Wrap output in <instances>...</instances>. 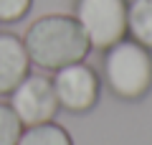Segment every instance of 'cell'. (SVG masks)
<instances>
[{
  "instance_id": "9c48e42d",
  "label": "cell",
  "mask_w": 152,
  "mask_h": 145,
  "mask_svg": "<svg viewBox=\"0 0 152 145\" xmlns=\"http://www.w3.org/2000/svg\"><path fill=\"white\" fill-rule=\"evenodd\" d=\"M23 122L13 112L10 104H0V145H18Z\"/></svg>"
},
{
  "instance_id": "7a4b0ae2",
  "label": "cell",
  "mask_w": 152,
  "mask_h": 145,
  "mask_svg": "<svg viewBox=\"0 0 152 145\" xmlns=\"http://www.w3.org/2000/svg\"><path fill=\"white\" fill-rule=\"evenodd\" d=\"M104 81L119 99L137 102L152 89V54L137 41H117L104 56Z\"/></svg>"
},
{
  "instance_id": "3957f363",
  "label": "cell",
  "mask_w": 152,
  "mask_h": 145,
  "mask_svg": "<svg viewBox=\"0 0 152 145\" xmlns=\"http://www.w3.org/2000/svg\"><path fill=\"white\" fill-rule=\"evenodd\" d=\"M74 18L89 43L107 51L127 33V0H76Z\"/></svg>"
},
{
  "instance_id": "52a82bcc",
  "label": "cell",
  "mask_w": 152,
  "mask_h": 145,
  "mask_svg": "<svg viewBox=\"0 0 152 145\" xmlns=\"http://www.w3.org/2000/svg\"><path fill=\"white\" fill-rule=\"evenodd\" d=\"M127 33L132 36V41L152 51V0L127 3Z\"/></svg>"
},
{
  "instance_id": "8992f818",
  "label": "cell",
  "mask_w": 152,
  "mask_h": 145,
  "mask_svg": "<svg viewBox=\"0 0 152 145\" xmlns=\"http://www.w3.org/2000/svg\"><path fill=\"white\" fill-rule=\"evenodd\" d=\"M31 71L23 38L13 33H0V94H10Z\"/></svg>"
},
{
  "instance_id": "5b68a950",
  "label": "cell",
  "mask_w": 152,
  "mask_h": 145,
  "mask_svg": "<svg viewBox=\"0 0 152 145\" xmlns=\"http://www.w3.org/2000/svg\"><path fill=\"white\" fill-rule=\"evenodd\" d=\"M10 107L18 115V120L23 122V127L41 122H51L58 112V99H56L53 81L38 74H28L15 89L10 92Z\"/></svg>"
},
{
  "instance_id": "6da1fadb",
  "label": "cell",
  "mask_w": 152,
  "mask_h": 145,
  "mask_svg": "<svg viewBox=\"0 0 152 145\" xmlns=\"http://www.w3.org/2000/svg\"><path fill=\"white\" fill-rule=\"evenodd\" d=\"M23 43L31 64L48 71L84 61L91 51L86 33L71 16H43L33 21V26L26 31Z\"/></svg>"
},
{
  "instance_id": "277c9868",
  "label": "cell",
  "mask_w": 152,
  "mask_h": 145,
  "mask_svg": "<svg viewBox=\"0 0 152 145\" xmlns=\"http://www.w3.org/2000/svg\"><path fill=\"white\" fill-rule=\"evenodd\" d=\"M51 81H53V89H56L58 107L69 109V112L84 115L89 109H94V104L99 102V89H102L99 76L84 61L56 69Z\"/></svg>"
},
{
  "instance_id": "30bf717a",
  "label": "cell",
  "mask_w": 152,
  "mask_h": 145,
  "mask_svg": "<svg viewBox=\"0 0 152 145\" xmlns=\"http://www.w3.org/2000/svg\"><path fill=\"white\" fill-rule=\"evenodd\" d=\"M33 0H0V23H15L28 16Z\"/></svg>"
},
{
  "instance_id": "ba28073f",
  "label": "cell",
  "mask_w": 152,
  "mask_h": 145,
  "mask_svg": "<svg viewBox=\"0 0 152 145\" xmlns=\"http://www.w3.org/2000/svg\"><path fill=\"white\" fill-rule=\"evenodd\" d=\"M18 145H74V143H71V135L66 132V127L51 120V122L23 127Z\"/></svg>"
}]
</instances>
